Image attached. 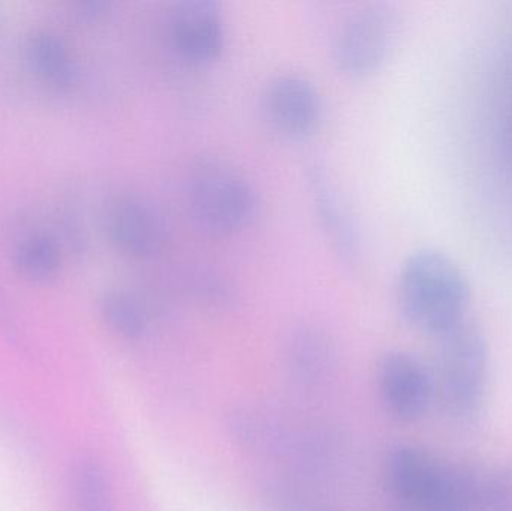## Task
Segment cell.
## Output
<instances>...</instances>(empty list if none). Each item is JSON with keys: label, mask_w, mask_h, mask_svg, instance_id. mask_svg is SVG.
Returning a JSON list of instances; mask_svg holds the SVG:
<instances>
[{"label": "cell", "mask_w": 512, "mask_h": 511, "mask_svg": "<svg viewBox=\"0 0 512 511\" xmlns=\"http://www.w3.org/2000/svg\"><path fill=\"white\" fill-rule=\"evenodd\" d=\"M262 113L270 128L286 138H304L318 128L322 99L315 84L300 74L271 78L262 92Z\"/></svg>", "instance_id": "30bf717a"}, {"label": "cell", "mask_w": 512, "mask_h": 511, "mask_svg": "<svg viewBox=\"0 0 512 511\" xmlns=\"http://www.w3.org/2000/svg\"><path fill=\"white\" fill-rule=\"evenodd\" d=\"M107 9L108 3L93 0V2L81 3L80 14L86 18H99L101 15L105 14Z\"/></svg>", "instance_id": "ffe728a7"}, {"label": "cell", "mask_w": 512, "mask_h": 511, "mask_svg": "<svg viewBox=\"0 0 512 511\" xmlns=\"http://www.w3.org/2000/svg\"><path fill=\"white\" fill-rule=\"evenodd\" d=\"M104 323L126 341H140L149 332L150 315L143 300L125 288H108L99 297Z\"/></svg>", "instance_id": "9a60e30c"}, {"label": "cell", "mask_w": 512, "mask_h": 511, "mask_svg": "<svg viewBox=\"0 0 512 511\" xmlns=\"http://www.w3.org/2000/svg\"><path fill=\"white\" fill-rule=\"evenodd\" d=\"M102 224L113 248L137 260L159 254L170 237L164 213L149 198L134 192L111 197Z\"/></svg>", "instance_id": "8992f818"}, {"label": "cell", "mask_w": 512, "mask_h": 511, "mask_svg": "<svg viewBox=\"0 0 512 511\" xmlns=\"http://www.w3.org/2000/svg\"><path fill=\"white\" fill-rule=\"evenodd\" d=\"M191 287L195 296L207 305L209 303L213 306L225 305L233 296L230 285L221 279V276L213 275L210 272L198 273L197 276H194Z\"/></svg>", "instance_id": "ac0fdd59"}, {"label": "cell", "mask_w": 512, "mask_h": 511, "mask_svg": "<svg viewBox=\"0 0 512 511\" xmlns=\"http://www.w3.org/2000/svg\"><path fill=\"white\" fill-rule=\"evenodd\" d=\"M167 24L171 45L189 62H210L224 50L227 23L221 5L215 0L177 2Z\"/></svg>", "instance_id": "8fae6325"}, {"label": "cell", "mask_w": 512, "mask_h": 511, "mask_svg": "<svg viewBox=\"0 0 512 511\" xmlns=\"http://www.w3.org/2000/svg\"><path fill=\"white\" fill-rule=\"evenodd\" d=\"M310 204L334 254L351 269L363 261L360 227L336 179L324 162L313 159L304 167Z\"/></svg>", "instance_id": "52a82bcc"}, {"label": "cell", "mask_w": 512, "mask_h": 511, "mask_svg": "<svg viewBox=\"0 0 512 511\" xmlns=\"http://www.w3.org/2000/svg\"><path fill=\"white\" fill-rule=\"evenodd\" d=\"M397 26L396 12L387 3L355 6L334 27L330 44L333 62L354 77L372 74L390 56Z\"/></svg>", "instance_id": "5b68a950"}, {"label": "cell", "mask_w": 512, "mask_h": 511, "mask_svg": "<svg viewBox=\"0 0 512 511\" xmlns=\"http://www.w3.org/2000/svg\"><path fill=\"white\" fill-rule=\"evenodd\" d=\"M472 511H512V468L475 473Z\"/></svg>", "instance_id": "e0dca14e"}, {"label": "cell", "mask_w": 512, "mask_h": 511, "mask_svg": "<svg viewBox=\"0 0 512 511\" xmlns=\"http://www.w3.org/2000/svg\"><path fill=\"white\" fill-rule=\"evenodd\" d=\"M15 272L33 284H48L62 272L63 252L60 243L48 234L23 237L12 252Z\"/></svg>", "instance_id": "5bb4252c"}, {"label": "cell", "mask_w": 512, "mask_h": 511, "mask_svg": "<svg viewBox=\"0 0 512 511\" xmlns=\"http://www.w3.org/2000/svg\"><path fill=\"white\" fill-rule=\"evenodd\" d=\"M436 342L435 392L454 422L475 425L483 416L489 381L486 335L469 318Z\"/></svg>", "instance_id": "3957f363"}, {"label": "cell", "mask_w": 512, "mask_h": 511, "mask_svg": "<svg viewBox=\"0 0 512 511\" xmlns=\"http://www.w3.org/2000/svg\"><path fill=\"white\" fill-rule=\"evenodd\" d=\"M227 429L240 449L282 462L309 479L331 476L342 459V447L327 429L295 423L261 408H234L228 414Z\"/></svg>", "instance_id": "7a4b0ae2"}, {"label": "cell", "mask_w": 512, "mask_h": 511, "mask_svg": "<svg viewBox=\"0 0 512 511\" xmlns=\"http://www.w3.org/2000/svg\"><path fill=\"white\" fill-rule=\"evenodd\" d=\"M271 507H273V511H327L313 506L309 501L298 497L297 492L289 491V489H283V491L277 492V494L274 495Z\"/></svg>", "instance_id": "d6986e66"}, {"label": "cell", "mask_w": 512, "mask_h": 511, "mask_svg": "<svg viewBox=\"0 0 512 511\" xmlns=\"http://www.w3.org/2000/svg\"><path fill=\"white\" fill-rule=\"evenodd\" d=\"M74 491L78 510L113 511L107 473L93 456H84L75 465Z\"/></svg>", "instance_id": "2e32d148"}, {"label": "cell", "mask_w": 512, "mask_h": 511, "mask_svg": "<svg viewBox=\"0 0 512 511\" xmlns=\"http://www.w3.org/2000/svg\"><path fill=\"white\" fill-rule=\"evenodd\" d=\"M24 59L33 78L50 92H69L77 81L74 54L53 30H35L24 42Z\"/></svg>", "instance_id": "4fadbf2b"}, {"label": "cell", "mask_w": 512, "mask_h": 511, "mask_svg": "<svg viewBox=\"0 0 512 511\" xmlns=\"http://www.w3.org/2000/svg\"><path fill=\"white\" fill-rule=\"evenodd\" d=\"M337 362L336 342L322 327L298 324L286 336V369L300 386L310 389L324 386L336 374Z\"/></svg>", "instance_id": "7c38bea8"}, {"label": "cell", "mask_w": 512, "mask_h": 511, "mask_svg": "<svg viewBox=\"0 0 512 511\" xmlns=\"http://www.w3.org/2000/svg\"><path fill=\"white\" fill-rule=\"evenodd\" d=\"M185 197L195 222L216 236H230L248 227L259 206L252 180L219 156H203L191 165Z\"/></svg>", "instance_id": "277c9868"}, {"label": "cell", "mask_w": 512, "mask_h": 511, "mask_svg": "<svg viewBox=\"0 0 512 511\" xmlns=\"http://www.w3.org/2000/svg\"><path fill=\"white\" fill-rule=\"evenodd\" d=\"M376 383L385 411L397 422L423 419L435 395L429 369L408 351H387L379 360Z\"/></svg>", "instance_id": "ba28073f"}, {"label": "cell", "mask_w": 512, "mask_h": 511, "mask_svg": "<svg viewBox=\"0 0 512 511\" xmlns=\"http://www.w3.org/2000/svg\"><path fill=\"white\" fill-rule=\"evenodd\" d=\"M451 465L415 444H396L384 459V479L399 509H420L444 488Z\"/></svg>", "instance_id": "9c48e42d"}, {"label": "cell", "mask_w": 512, "mask_h": 511, "mask_svg": "<svg viewBox=\"0 0 512 511\" xmlns=\"http://www.w3.org/2000/svg\"><path fill=\"white\" fill-rule=\"evenodd\" d=\"M396 305L409 327L438 339L469 320L471 287L465 273L447 254L420 249L400 266Z\"/></svg>", "instance_id": "6da1fadb"}]
</instances>
